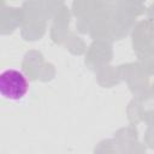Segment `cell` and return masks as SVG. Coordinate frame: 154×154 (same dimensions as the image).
Wrapping results in <instances>:
<instances>
[{
    "label": "cell",
    "mask_w": 154,
    "mask_h": 154,
    "mask_svg": "<svg viewBox=\"0 0 154 154\" xmlns=\"http://www.w3.org/2000/svg\"><path fill=\"white\" fill-rule=\"evenodd\" d=\"M29 90L26 77L18 70L8 69L0 72V95L8 100H20Z\"/></svg>",
    "instance_id": "obj_1"
}]
</instances>
